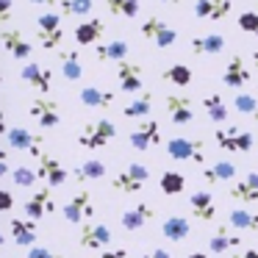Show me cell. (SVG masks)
I'll return each instance as SVG.
<instances>
[{
    "instance_id": "obj_1",
    "label": "cell",
    "mask_w": 258,
    "mask_h": 258,
    "mask_svg": "<svg viewBox=\"0 0 258 258\" xmlns=\"http://www.w3.org/2000/svg\"><path fill=\"white\" fill-rule=\"evenodd\" d=\"M147 180H150V169H147V164L131 161L125 169H119V172L114 175L111 189L117 191V195H139V191L147 186Z\"/></svg>"
},
{
    "instance_id": "obj_2",
    "label": "cell",
    "mask_w": 258,
    "mask_h": 258,
    "mask_svg": "<svg viewBox=\"0 0 258 258\" xmlns=\"http://www.w3.org/2000/svg\"><path fill=\"white\" fill-rule=\"evenodd\" d=\"M117 136V125L111 122V119H92V122H86L84 128L78 131V147H84V150H100V147H106L108 142Z\"/></svg>"
},
{
    "instance_id": "obj_3",
    "label": "cell",
    "mask_w": 258,
    "mask_h": 258,
    "mask_svg": "<svg viewBox=\"0 0 258 258\" xmlns=\"http://www.w3.org/2000/svg\"><path fill=\"white\" fill-rule=\"evenodd\" d=\"M167 156L172 161H186V164H206V142L203 139H186V136H172L164 145Z\"/></svg>"
},
{
    "instance_id": "obj_4",
    "label": "cell",
    "mask_w": 258,
    "mask_h": 258,
    "mask_svg": "<svg viewBox=\"0 0 258 258\" xmlns=\"http://www.w3.org/2000/svg\"><path fill=\"white\" fill-rule=\"evenodd\" d=\"M36 39H39L42 50H58L64 42V28L61 17L56 12H45L42 17H36Z\"/></svg>"
},
{
    "instance_id": "obj_5",
    "label": "cell",
    "mask_w": 258,
    "mask_h": 258,
    "mask_svg": "<svg viewBox=\"0 0 258 258\" xmlns=\"http://www.w3.org/2000/svg\"><path fill=\"white\" fill-rule=\"evenodd\" d=\"M139 34L145 36V39H150L156 47H161V50H167V47H172L175 42H178V31H175L164 17H158V14L147 17L145 23L139 25Z\"/></svg>"
},
{
    "instance_id": "obj_6",
    "label": "cell",
    "mask_w": 258,
    "mask_h": 258,
    "mask_svg": "<svg viewBox=\"0 0 258 258\" xmlns=\"http://www.w3.org/2000/svg\"><path fill=\"white\" fill-rule=\"evenodd\" d=\"M214 142H217L219 150L225 153H250L252 145H255V136L250 131H239L233 128H217L214 131Z\"/></svg>"
},
{
    "instance_id": "obj_7",
    "label": "cell",
    "mask_w": 258,
    "mask_h": 258,
    "mask_svg": "<svg viewBox=\"0 0 258 258\" xmlns=\"http://www.w3.org/2000/svg\"><path fill=\"white\" fill-rule=\"evenodd\" d=\"M117 84L125 95H142L145 92V67L139 61H119L117 64Z\"/></svg>"
},
{
    "instance_id": "obj_8",
    "label": "cell",
    "mask_w": 258,
    "mask_h": 258,
    "mask_svg": "<svg viewBox=\"0 0 258 258\" xmlns=\"http://www.w3.org/2000/svg\"><path fill=\"white\" fill-rule=\"evenodd\" d=\"M61 217L67 219L70 225H84V222H92L95 217V206H92V195L86 189H81L78 195L70 197V203L61 208Z\"/></svg>"
},
{
    "instance_id": "obj_9",
    "label": "cell",
    "mask_w": 258,
    "mask_h": 258,
    "mask_svg": "<svg viewBox=\"0 0 258 258\" xmlns=\"http://www.w3.org/2000/svg\"><path fill=\"white\" fill-rule=\"evenodd\" d=\"M161 122L158 119H153V117H147V119H142L139 125H136L134 131H131V147L134 150H139V153H145L147 147H156V145H161Z\"/></svg>"
},
{
    "instance_id": "obj_10",
    "label": "cell",
    "mask_w": 258,
    "mask_h": 258,
    "mask_svg": "<svg viewBox=\"0 0 258 258\" xmlns=\"http://www.w3.org/2000/svg\"><path fill=\"white\" fill-rule=\"evenodd\" d=\"M36 175H39L42 183L53 186V189H58V186H64L70 180V172L61 167L58 158L50 156V153H42V156L36 158Z\"/></svg>"
},
{
    "instance_id": "obj_11",
    "label": "cell",
    "mask_w": 258,
    "mask_h": 258,
    "mask_svg": "<svg viewBox=\"0 0 258 258\" xmlns=\"http://www.w3.org/2000/svg\"><path fill=\"white\" fill-rule=\"evenodd\" d=\"M28 114L39 122V128L50 131L61 125V111H58V103L50 100V97H34L28 106Z\"/></svg>"
},
{
    "instance_id": "obj_12",
    "label": "cell",
    "mask_w": 258,
    "mask_h": 258,
    "mask_svg": "<svg viewBox=\"0 0 258 258\" xmlns=\"http://www.w3.org/2000/svg\"><path fill=\"white\" fill-rule=\"evenodd\" d=\"M164 108H167V117L172 125H191L195 122V103H191L189 95L172 92V95H167V100H164Z\"/></svg>"
},
{
    "instance_id": "obj_13",
    "label": "cell",
    "mask_w": 258,
    "mask_h": 258,
    "mask_svg": "<svg viewBox=\"0 0 258 258\" xmlns=\"http://www.w3.org/2000/svg\"><path fill=\"white\" fill-rule=\"evenodd\" d=\"M6 142H9V147H12V150L31 153L34 158H39L42 153H45V150H42L45 139H42V136H36V134H31L28 128H23V125H14V128H9Z\"/></svg>"
},
{
    "instance_id": "obj_14",
    "label": "cell",
    "mask_w": 258,
    "mask_h": 258,
    "mask_svg": "<svg viewBox=\"0 0 258 258\" xmlns=\"http://www.w3.org/2000/svg\"><path fill=\"white\" fill-rule=\"evenodd\" d=\"M78 244L84 250H100L103 252V247L111 244V230L103 222H84L78 230Z\"/></svg>"
},
{
    "instance_id": "obj_15",
    "label": "cell",
    "mask_w": 258,
    "mask_h": 258,
    "mask_svg": "<svg viewBox=\"0 0 258 258\" xmlns=\"http://www.w3.org/2000/svg\"><path fill=\"white\" fill-rule=\"evenodd\" d=\"M23 211H25V217L34 219V222H39L42 217H50V214H56V200H53L50 189H47V186H42V189L31 191V197L25 200Z\"/></svg>"
},
{
    "instance_id": "obj_16",
    "label": "cell",
    "mask_w": 258,
    "mask_h": 258,
    "mask_svg": "<svg viewBox=\"0 0 258 258\" xmlns=\"http://www.w3.org/2000/svg\"><path fill=\"white\" fill-rule=\"evenodd\" d=\"M20 78L25 81V84L31 86V89H36L42 97L47 95V92L53 89V70L45 67V64H36V61H28L23 70H20Z\"/></svg>"
},
{
    "instance_id": "obj_17",
    "label": "cell",
    "mask_w": 258,
    "mask_h": 258,
    "mask_svg": "<svg viewBox=\"0 0 258 258\" xmlns=\"http://www.w3.org/2000/svg\"><path fill=\"white\" fill-rule=\"evenodd\" d=\"M250 81H252V73H250V67H247V61L241 56H230L228 64H225V70H222V84L236 92V89H244Z\"/></svg>"
},
{
    "instance_id": "obj_18",
    "label": "cell",
    "mask_w": 258,
    "mask_h": 258,
    "mask_svg": "<svg viewBox=\"0 0 258 258\" xmlns=\"http://www.w3.org/2000/svg\"><path fill=\"white\" fill-rule=\"evenodd\" d=\"M0 42H3V47H6L9 56H14L17 61H28V58L34 56V45H31V42L25 39V34L17 31V28L0 31Z\"/></svg>"
},
{
    "instance_id": "obj_19",
    "label": "cell",
    "mask_w": 258,
    "mask_h": 258,
    "mask_svg": "<svg viewBox=\"0 0 258 258\" xmlns=\"http://www.w3.org/2000/svg\"><path fill=\"white\" fill-rule=\"evenodd\" d=\"M228 197L233 203H239V206L250 208L258 203V172H247L244 180H239V183H233L228 189Z\"/></svg>"
},
{
    "instance_id": "obj_20",
    "label": "cell",
    "mask_w": 258,
    "mask_h": 258,
    "mask_svg": "<svg viewBox=\"0 0 258 258\" xmlns=\"http://www.w3.org/2000/svg\"><path fill=\"white\" fill-rule=\"evenodd\" d=\"M195 17L197 20H214V23H219V20L230 17V12H233V0H195Z\"/></svg>"
},
{
    "instance_id": "obj_21",
    "label": "cell",
    "mask_w": 258,
    "mask_h": 258,
    "mask_svg": "<svg viewBox=\"0 0 258 258\" xmlns=\"http://www.w3.org/2000/svg\"><path fill=\"white\" fill-rule=\"evenodd\" d=\"M156 217V208L150 206V203H136V206H131V208H125L122 211V217H119V225H122L125 230H142L150 219Z\"/></svg>"
},
{
    "instance_id": "obj_22",
    "label": "cell",
    "mask_w": 258,
    "mask_h": 258,
    "mask_svg": "<svg viewBox=\"0 0 258 258\" xmlns=\"http://www.w3.org/2000/svg\"><path fill=\"white\" fill-rule=\"evenodd\" d=\"M189 208H191V217H195L197 222H211L214 214H217V203H214V195H211L208 189L191 191Z\"/></svg>"
},
{
    "instance_id": "obj_23",
    "label": "cell",
    "mask_w": 258,
    "mask_h": 258,
    "mask_svg": "<svg viewBox=\"0 0 258 258\" xmlns=\"http://www.w3.org/2000/svg\"><path fill=\"white\" fill-rule=\"evenodd\" d=\"M233 247H241V236L236 233L230 225H219V228L211 233V239H208V250H211L214 255L228 252V250H233Z\"/></svg>"
},
{
    "instance_id": "obj_24",
    "label": "cell",
    "mask_w": 258,
    "mask_h": 258,
    "mask_svg": "<svg viewBox=\"0 0 258 258\" xmlns=\"http://www.w3.org/2000/svg\"><path fill=\"white\" fill-rule=\"evenodd\" d=\"M103 31H106V23L100 17H86L75 25V42L78 45H97Z\"/></svg>"
},
{
    "instance_id": "obj_25",
    "label": "cell",
    "mask_w": 258,
    "mask_h": 258,
    "mask_svg": "<svg viewBox=\"0 0 258 258\" xmlns=\"http://www.w3.org/2000/svg\"><path fill=\"white\" fill-rule=\"evenodd\" d=\"M236 172H239L236 161L219 158V161H214V164H211V167L203 169V180H206V183H230V180L236 178Z\"/></svg>"
},
{
    "instance_id": "obj_26",
    "label": "cell",
    "mask_w": 258,
    "mask_h": 258,
    "mask_svg": "<svg viewBox=\"0 0 258 258\" xmlns=\"http://www.w3.org/2000/svg\"><path fill=\"white\" fill-rule=\"evenodd\" d=\"M12 239H14V244H20V247H25V250H31V247H36V222L34 219H17L14 217L12 219Z\"/></svg>"
},
{
    "instance_id": "obj_27",
    "label": "cell",
    "mask_w": 258,
    "mask_h": 258,
    "mask_svg": "<svg viewBox=\"0 0 258 258\" xmlns=\"http://www.w3.org/2000/svg\"><path fill=\"white\" fill-rule=\"evenodd\" d=\"M128 53H131V45L125 39H108V42H103V45L95 47L97 61H114V64H119V61H125V58H128Z\"/></svg>"
},
{
    "instance_id": "obj_28",
    "label": "cell",
    "mask_w": 258,
    "mask_h": 258,
    "mask_svg": "<svg viewBox=\"0 0 258 258\" xmlns=\"http://www.w3.org/2000/svg\"><path fill=\"white\" fill-rule=\"evenodd\" d=\"M106 164L100 161V158H86V161H81L78 167L73 169L75 180L78 183H95V180H103L106 178Z\"/></svg>"
},
{
    "instance_id": "obj_29",
    "label": "cell",
    "mask_w": 258,
    "mask_h": 258,
    "mask_svg": "<svg viewBox=\"0 0 258 258\" xmlns=\"http://www.w3.org/2000/svg\"><path fill=\"white\" fill-rule=\"evenodd\" d=\"M189 47L195 56H219L225 50V36L222 34H203L197 39H191Z\"/></svg>"
},
{
    "instance_id": "obj_30",
    "label": "cell",
    "mask_w": 258,
    "mask_h": 258,
    "mask_svg": "<svg viewBox=\"0 0 258 258\" xmlns=\"http://www.w3.org/2000/svg\"><path fill=\"white\" fill-rule=\"evenodd\" d=\"M161 233H164V239H169V241H186L191 233V222L186 217H180V214H172V217L164 219Z\"/></svg>"
},
{
    "instance_id": "obj_31",
    "label": "cell",
    "mask_w": 258,
    "mask_h": 258,
    "mask_svg": "<svg viewBox=\"0 0 258 258\" xmlns=\"http://www.w3.org/2000/svg\"><path fill=\"white\" fill-rule=\"evenodd\" d=\"M78 97L86 108H111L114 106V92L103 89V86H84Z\"/></svg>"
},
{
    "instance_id": "obj_32",
    "label": "cell",
    "mask_w": 258,
    "mask_h": 258,
    "mask_svg": "<svg viewBox=\"0 0 258 258\" xmlns=\"http://www.w3.org/2000/svg\"><path fill=\"white\" fill-rule=\"evenodd\" d=\"M58 70L67 81H81L84 75V61H81L78 50H58Z\"/></svg>"
},
{
    "instance_id": "obj_33",
    "label": "cell",
    "mask_w": 258,
    "mask_h": 258,
    "mask_svg": "<svg viewBox=\"0 0 258 258\" xmlns=\"http://www.w3.org/2000/svg\"><path fill=\"white\" fill-rule=\"evenodd\" d=\"M228 225H230V228H236V233H239V230H258V211L244 208V206L230 208Z\"/></svg>"
},
{
    "instance_id": "obj_34",
    "label": "cell",
    "mask_w": 258,
    "mask_h": 258,
    "mask_svg": "<svg viewBox=\"0 0 258 258\" xmlns=\"http://www.w3.org/2000/svg\"><path fill=\"white\" fill-rule=\"evenodd\" d=\"M106 9L111 17L119 20H136L142 12V0H106Z\"/></svg>"
},
{
    "instance_id": "obj_35",
    "label": "cell",
    "mask_w": 258,
    "mask_h": 258,
    "mask_svg": "<svg viewBox=\"0 0 258 258\" xmlns=\"http://www.w3.org/2000/svg\"><path fill=\"white\" fill-rule=\"evenodd\" d=\"M150 111H153V95H150V92H142L136 100H131L128 106L122 108V117H128V119H147V117H150Z\"/></svg>"
},
{
    "instance_id": "obj_36",
    "label": "cell",
    "mask_w": 258,
    "mask_h": 258,
    "mask_svg": "<svg viewBox=\"0 0 258 258\" xmlns=\"http://www.w3.org/2000/svg\"><path fill=\"white\" fill-rule=\"evenodd\" d=\"M161 78L167 81V84H175L178 89H186V86H191V67H186V64H169V67H164Z\"/></svg>"
},
{
    "instance_id": "obj_37",
    "label": "cell",
    "mask_w": 258,
    "mask_h": 258,
    "mask_svg": "<svg viewBox=\"0 0 258 258\" xmlns=\"http://www.w3.org/2000/svg\"><path fill=\"white\" fill-rule=\"evenodd\" d=\"M203 108H206L208 119H211V122H217V125H222L225 119L230 117V111H228V106H225L222 95H217V92L203 97Z\"/></svg>"
},
{
    "instance_id": "obj_38",
    "label": "cell",
    "mask_w": 258,
    "mask_h": 258,
    "mask_svg": "<svg viewBox=\"0 0 258 258\" xmlns=\"http://www.w3.org/2000/svg\"><path fill=\"white\" fill-rule=\"evenodd\" d=\"M92 9H95L92 0H61L58 3V12L64 17H92Z\"/></svg>"
},
{
    "instance_id": "obj_39",
    "label": "cell",
    "mask_w": 258,
    "mask_h": 258,
    "mask_svg": "<svg viewBox=\"0 0 258 258\" xmlns=\"http://www.w3.org/2000/svg\"><path fill=\"white\" fill-rule=\"evenodd\" d=\"M158 186H161V191L167 197H178V195H183V189H186V178L180 172H164L161 180H158Z\"/></svg>"
},
{
    "instance_id": "obj_40",
    "label": "cell",
    "mask_w": 258,
    "mask_h": 258,
    "mask_svg": "<svg viewBox=\"0 0 258 258\" xmlns=\"http://www.w3.org/2000/svg\"><path fill=\"white\" fill-rule=\"evenodd\" d=\"M233 108L239 114H244V117H250V119L258 122V97L247 95V92H236L233 95Z\"/></svg>"
},
{
    "instance_id": "obj_41",
    "label": "cell",
    "mask_w": 258,
    "mask_h": 258,
    "mask_svg": "<svg viewBox=\"0 0 258 258\" xmlns=\"http://www.w3.org/2000/svg\"><path fill=\"white\" fill-rule=\"evenodd\" d=\"M12 180L20 186V189H31V186H36L39 175H36V169H31L28 164H20V167L12 169Z\"/></svg>"
},
{
    "instance_id": "obj_42",
    "label": "cell",
    "mask_w": 258,
    "mask_h": 258,
    "mask_svg": "<svg viewBox=\"0 0 258 258\" xmlns=\"http://www.w3.org/2000/svg\"><path fill=\"white\" fill-rule=\"evenodd\" d=\"M236 25H239L241 34L258 36V12H241L239 17H236Z\"/></svg>"
},
{
    "instance_id": "obj_43",
    "label": "cell",
    "mask_w": 258,
    "mask_h": 258,
    "mask_svg": "<svg viewBox=\"0 0 258 258\" xmlns=\"http://www.w3.org/2000/svg\"><path fill=\"white\" fill-rule=\"evenodd\" d=\"M25 258H64V255H58V252H53L50 247H42V244H36V247H31V250L25 252Z\"/></svg>"
},
{
    "instance_id": "obj_44",
    "label": "cell",
    "mask_w": 258,
    "mask_h": 258,
    "mask_svg": "<svg viewBox=\"0 0 258 258\" xmlns=\"http://www.w3.org/2000/svg\"><path fill=\"white\" fill-rule=\"evenodd\" d=\"M14 17V0H0V25H6Z\"/></svg>"
},
{
    "instance_id": "obj_45",
    "label": "cell",
    "mask_w": 258,
    "mask_h": 258,
    "mask_svg": "<svg viewBox=\"0 0 258 258\" xmlns=\"http://www.w3.org/2000/svg\"><path fill=\"white\" fill-rule=\"evenodd\" d=\"M14 208V195L9 189H0V214H6Z\"/></svg>"
},
{
    "instance_id": "obj_46",
    "label": "cell",
    "mask_w": 258,
    "mask_h": 258,
    "mask_svg": "<svg viewBox=\"0 0 258 258\" xmlns=\"http://www.w3.org/2000/svg\"><path fill=\"white\" fill-rule=\"evenodd\" d=\"M142 258H172V255H169V250H164V247H150V250H145Z\"/></svg>"
},
{
    "instance_id": "obj_47",
    "label": "cell",
    "mask_w": 258,
    "mask_h": 258,
    "mask_svg": "<svg viewBox=\"0 0 258 258\" xmlns=\"http://www.w3.org/2000/svg\"><path fill=\"white\" fill-rule=\"evenodd\" d=\"M6 175H12V169H9V153L0 147V178H6Z\"/></svg>"
},
{
    "instance_id": "obj_48",
    "label": "cell",
    "mask_w": 258,
    "mask_h": 258,
    "mask_svg": "<svg viewBox=\"0 0 258 258\" xmlns=\"http://www.w3.org/2000/svg\"><path fill=\"white\" fill-rule=\"evenodd\" d=\"M103 258H131L125 247H114V250H103Z\"/></svg>"
},
{
    "instance_id": "obj_49",
    "label": "cell",
    "mask_w": 258,
    "mask_h": 258,
    "mask_svg": "<svg viewBox=\"0 0 258 258\" xmlns=\"http://www.w3.org/2000/svg\"><path fill=\"white\" fill-rule=\"evenodd\" d=\"M9 134V119H6V111L0 108V136H6Z\"/></svg>"
},
{
    "instance_id": "obj_50",
    "label": "cell",
    "mask_w": 258,
    "mask_h": 258,
    "mask_svg": "<svg viewBox=\"0 0 258 258\" xmlns=\"http://www.w3.org/2000/svg\"><path fill=\"white\" fill-rule=\"evenodd\" d=\"M233 258H258V250H252V247H247V250H241V252H236Z\"/></svg>"
},
{
    "instance_id": "obj_51",
    "label": "cell",
    "mask_w": 258,
    "mask_h": 258,
    "mask_svg": "<svg viewBox=\"0 0 258 258\" xmlns=\"http://www.w3.org/2000/svg\"><path fill=\"white\" fill-rule=\"evenodd\" d=\"M28 3H36V6H58L61 0H28Z\"/></svg>"
},
{
    "instance_id": "obj_52",
    "label": "cell",
    "mask_w": 258,
    "mask_h": 258,
    "mask_svg": "<svg viewBox=\"0 0 258 258\" xmlns=\"http://www.w3.org/2000/svg\"><path fill=\"white\" fill-rule=\"evenodd\" d=\"M156 3H167V6H180L183 0H156Z\"/></svg>"
},
{
    "instance_id": "obj_53",
    "label": "cell",
    "mask_w": 258,
    "mask_h": 258,
    "mask_svg": "<svg viewBox=\"0 0 258 258\" xmlns=\"http://www.w3.org/2000/svg\"><path fill=\"white\" fill-rule=\"evenodd\" d=\"M189 258H211V255H208V252H200V250H197V252H189Z\"/></svg>"
},
{
    "instance_id": "obj_54",
    "label": "cell",
    "mask_w": 258,
    "mask_h": 258,
    "mask_svg": "<svg viewBox=\"0 0 258 258\" xmlns=\"http://www.w3.org/2000/svg\"><path fill=\"white\" fill-rule=\"evenodd\" d=\"M252 61H255V67H258V50H252Z\"/></svg>"
},
{
    "instance_id": "obj_55",
    "label": "cell",
    "mask_w": 258,
    "mask_h": 258,
    "mask_svg": "<svg viewBox=\"0 0 258 258\" xmlns=\"http://www.w3.org/2000/svg\"><path fill=\"white\" fill-rule=\"evenodd\" d=\"M3 244H6V239H3V233H0V250H3Z\"/></svg>"
},
{
    "instance_id": "obj_56",
    "label": "cell",
    "mask_w": 258,
    "mask_h": 258,
    "mask_svg": "<svg viewBox=\"0 0 258 258\" xmlns=\"http://www.w3.org/2000/svg\"><path fill=\"white\" fill-rule=\"evenodd\" d=\"M0 86H3V73H0Z\"/></svg>"
},
{
    "instance_id": "obj_57",
    "label": "cell",
    "mask_w": 258,
    "mask_h": 258,
    "mask_svg": "<svg viewBox=\"0 0 258 258\" xmlns=\"http://www.w3.org/2000/svg\"><path fill=\"white\" fill-rule=\"evenodd\" d=\"M255 6H258V0H255Z\"/></svg>"
}]
</instances>
